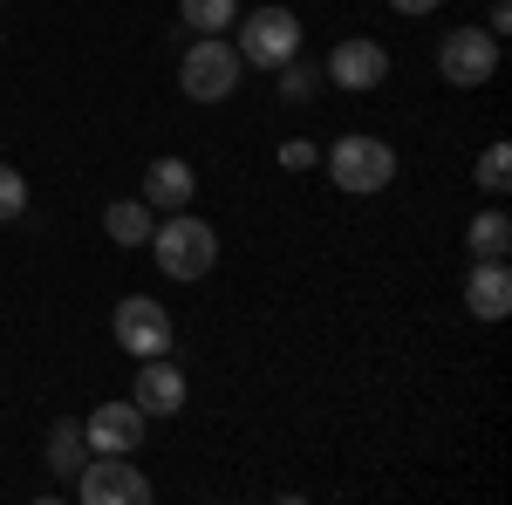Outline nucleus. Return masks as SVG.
Wrapping results in <instances>:
<instances>
[{
	"label": "nucleus",
	"instance_id": "f257e3e1",
	"mask_svg": "<svg viewBox=\"0 0 512 505\" xmlns=\"http://www.w3.org/2000/svg\"><path fill=\"white\" fill-rule=\"evenodd\" d=\"M151 253H158V267L171 273V280H198V273L219 267V233L185 205V212H171L158 233H151Z\"/></svg>",
	"mask_w": 512,
	"mask_h": 505
},
{
	"label": "nucleus",
	"instance_id": "f03ea898",
	"mask_svg": "<svg viewBox=\"0 0 512 505\" xmlns=\"http://www.w3.org/2000/svg\"><path fill=\"white\" fill-rule=\"evenodd\" d=\"M82 505H151V478L137 471V451H89V465L76 471Z\"/></svg>",
	"mask_w": 512,
	"mask_h": 505
},
{
	"label": "nucleus",
	"instance_id": "7ed1b4c3",
	"mask_svg": "<svg viewBox=\"0 0 512 505\" xmlns=\"http://www.w3.org/2000/svg\"><path fill=\"white\" fill-rule=\"evenodd\" d=\"M239 48L233 41H219V35H198L192 48H185V62H178V89L192 96V103H226L239 89Z\"/></svg>",
	"mask_w": 512,
	"mask_h": 505
},
{
	"label": "nucleus",
	"instance_id": "20e7f679",
	"mask_svg": "<svg viewBox=\"0 0 512 505\" xmlns=\"http://www.w3.org/2000/svg\"><path fill=\"white\" fill-rule=\"evenodd\" d=\"M328 178H335L342 192L369 198V192H383V185H396V151L383 144V137H362V130H349V137L328 151Z\"/></svg>",
	"mask_w": 512,
	"mask_h": 505
},
{
	"label": "nucleus",
	"instance_id": "39448f33",
	"mask_svg": "<svg viewBox=\"0 0 512 505\" xmlns=\"http://www.w3.org/2000/svg\"><path fill=\"white\" fill-rule=\"evenodd\" d=\"M437 76L451 89H478V82L499 76V35L492 28H451L437 41Z\"/></svg>",
	"mask_w": 512,
	"mask_h": 505
},
{
	"label": "nucleus",
	"instance_id": "423d86ee",
	"mask_svg": "<svg viewBox=\"0 0 512 505\" xmlns=\"http://www.w3.org/2000/svg\"><path fill=\"white\" fill-rule=\"evenodd\" d=\"M239 62H253V69H280L287 55H301V21L287 14V7H253L246 21H239Z\"/></svg>",
	"mask_w": 512,
	"mask_h": 505
},
{
	"label": "nucleus",
	"instance_id": "0eeeda50",
	"mask_svg": "<svg viewBox=\"0 0 512 505\" xmlns=\"http://www.w3.org/2000/svg\"><path fill=\"white\" fill-rule=\"evenodd\" d=\"M110 328H117V349H130L137 362L171 355V314H164L151 294H123L117 314H110Z\"/></svg>",
	"mask_w": 512,
	"mask_h": 505
},
{
	"label": "nucleus",
	"instance_id": "6e6552de",
	"mask_svg": "<svg viewBox=\"0 0 512 505\" xmlns=\"http://www.w3.org/2000/svg\"><path fill=\"white\" fill-rule=\"evenodd\" d=\"M321 76L335 82V89H383L390 82V48L369 35H349V41H335V55L321 62Z\"/></svg>",
	"mask_w": 512,
	"mask_h": 505
},
{
	"label": "nucleus",
	"instance_id": "1a4fd4ad",
	"mask_svg": "<svg viewBox=\"0 0 512 505\" xmlns=\"http://www.w3.org/2000/svg\"><path fill=\"white\" fill-rule=\"evenodd\" d=\"M130 403H137L144 417H178V410H185V369L164 362V355L137 362V389H130Z\"/></svg>",
	"mask_w": 512,
	"mask_h": 505
},
{
	"label": "nucleus",
	"instance_id": "9d476101",
	"mask_svg": "<svg viewBox=\"0 0 512 505\" xmlns=\"http://www.w3.org/2000/svg\"><path fill=\"white\" fill-rule=\"evenodd\" d=\"M82 437H89V451H137L144 444V410L137 403H96Z\"/></svg>",
	"mask_w": 512,
	"mask_h": 505
},
{
	"label": "nucleus",
	"instance_id": "9b49d317",
	"mask_svg": "<svg viewBox=\"0 0 512 505\" xmlns=\"http://www.w3.org/2000/svg\"><path fill=\"white\" fill-rule=\"evenodd\" d=\"M465 308H472L478 321H506V314H512V273H506V260H472V273H465Z\"/></svg>",
	"mask_w": 512,
	"mask_h": 505
},
{
	"label": "nucleus",
	"instance_id": "f8f14e48",
	"mask_svg": "<svg viewBox=\"0 0 512 505\" xmlns=\"http://www.w3.org/2000/svg\"><path fill=\"white\" fill-rule=\"evenodd\" d=\"M192 198H198V171L185 157H158V164L144 171V205H151V212H185Z\"/></svg>",
	"mask_w": 512,
	"mask_h": 505
},
{
	"label": "nucleus",
	"instance_id": "ddd939ff",
	"mask_svg": "<svg viewBox=\"0 0 512 505\" xmlns=\"http://www.w3.org/2000/svg\"><path fill=\"white\" fill-rule=\"evenodd\" d=\"M103 233L117 239V246H144V239L158 233V212H151L144 198H117V205L103 212Z\"/></svg>",
	"mask_w": 512,
	"mask_h": 505
},
{
	"label": "nucleus",
	"instance_id": "4468645a",
	"mask_svg": "<svg viewBox=\"0 0 512 505\" xmlns=\"http://www.w3.org/2000/svg\"><path fill=\"white\" fill-rule=\"evenodd\" d=\"M82 465H89V437H82L76 417H62V424L48 430V471L55 478H76Z\"/></svg>",
	"mask_w": 512,
	"mask_h": 505
},
{
	"label": "nucleus",
	"instance_id": "2eb2a0df",
	"mask_svg": "<svg viewBox=\"0 0 512 505\" xmlns=\"http://www.w3.org/2000/svg\"><path fill=\"white\" fill-rule=\"evenodd\" d=\"M465 246H472V260H506V246H512V219H506V212H478L472 233H465Z\"/></svg>",
	"mask_w": 512,
	"mask_h": 505
},
{
	"label": "nucleus",
	"instance_id": "dca6fc26",
	"mask_svg": "<svg viewBox=\"0 0 512 505\" xmlns=\"http://www.w3.org/2000/svg\"><path fill=\"white\" fill-rule=\"evenodd\" d=\"M321 89H328V76H321L315 62H301V55L280 62V103H315Z\"/></svg>",
	"mask_w": 512,
	"mask_h": 505
},
{
	"label": "nucleus",
	"instance_id": "f3484780",
	"mask_svg": "<svg viewBox=\"0 0 512 505\" xmlns=\"http://www.w3.org/2000/svg\"><path fill=\"white\" fill-rule=\"evenodd\" d=\"M178 14H185L192 35H219V28L239 21V0H178Z\"/></svg>",
	"mask_w": 512,
	"mask_h": 505
},
{
	"label": "nucleus",
	"instance_id": "a211bd4d",
	"mask_svg": "<svg viewBox=\"0 0 512 505\" xmlns=\"http://www.w3.org/2000/svg\"><path fill=\"white\" fill-rule=\"evenodd\" d=\"M506 185H512V151L506 144H485V151H478V192L499 198Z\"/></svg>",
	"mask_w": 512,
	"mask_h": 505
},
{
	"label": "nucleus",
	"instance_id": "6ab92c4d",
	"mask_svg": "<svg viewBox=\"0 0 512 505\" xmlns=\"http://www.w3.org/2000/svg\"><path fill=\"white\" fill-rule=\"evenodd\" d=\"M21 212H28V178H21L14 164H0V226L21 219Z\"/></svg>",
	"mask_w": 512,
	"mask_h": 505
},
{
	"label": "nucleus",
	"instance_id": "aec40b11",
	"mask_svg": "<svg viewBox=\"0 0 512 505\" xmlns=\"http://www.w3.org/2000/svg\"><path fill=\"white\" fill-rule=\"evenodd\" d=\"M280 164H287V171H315V144H301V137L280 144Z\"/></svg>",
	"mask_w": 512,
	"mask_h": 505
},
{
	"label": "nucleus",
	"instance_id": "412c9836",
	"mask_svg": "<svg viewBox=\"0 0 512 505\" xmlns=\"http://www.w3.org/2000/svg\"><path fill=\"white\" fill-rule=\"evenodd\" d=\"M396 14H431V7H444V0H390Z\"/></svg>",
	"mask_w": 512,
	"mask_h": 505
}]
</instances>
